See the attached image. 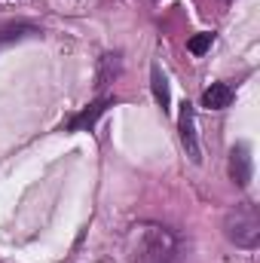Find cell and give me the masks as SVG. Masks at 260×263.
Masks as SVG:
<instances>
[{
    "label": "cell",
    "instance_id": "6da1fadb",
    "mask_svg": "<svg viewBox=\"0 0 260 263\" xmlns=\"http://www.w3.org/2000/svg\"><path fill=\"white\" fill-rule=\"evenodd\" d=\"M227 236L236 242V245H245V248H254L260 239V217L254 205H242L236 208V214H230L227 220Z\"/></svg>",
    "mask_w": 260,
    "mask_h": 263
},
{
    "label": "cell",
    "instance_id": "7a4b0ae2",
    "mask_svg": "<svg viewBox=\"0 0 260 263\" xmlns=\"http://www.w3.org/2000/svg\"><path fill=\"white\" fill-rule=\"evenodd\" d=\"M178 129H181V141L190 153L193 162H202V150H199V141H196V123H193V104H181V114H178Z\"/></svg>",
    "mask_w": 260,
    "mask_h": 263
},
{
    "label": "cell",
    "instance_id": "3957f363",
    "mask_svg": "<svg viewBox=\"0 0 260 263\" xmlns=\"http://www.w3.org/2000/svg\"><path fill=\"white\" fill-rule=\"evenodd\" d=\"M230 172H233V181L239 187H248V181H251V150H248V144H236L233 147Z\"/></svg>",
    "mask_w": 260,
    "mask_h": 263
},
{
    "label": "cell",
    "instance_id": "277c9868",
    "mask_svg": "<svg viewBox=\"0 0 260 263\" xmlns=\"http://www.w3.org/2000/svg\"><path fill=\"white\" fill-rule=\"evenodd\" d=\"M230 101H233V89L227 83H211L202 92V104L208 110H224V107H230Z\"/></svg>",
    "mask_w": 260,
    "mask_h": 263
},
{
    "label": "cell",
    "instance_id": "5b68a950",
    "mask_svg": "<svg viewBox=\"0 0 260 263\" xmlns=\"http://www.w3.org/2000/svg\"><path fill=\"white\" fill-rule=\"evenodd\" d=\"M150 83H153V98H156V104H159L162 110H169V104H172L169 80H165V73H162V67H159V65L150 67Z\"/></svg>",
    "mask_w": 260,
    "mask_h": 263
},
{
    "label": "cell",
    "instance_id": "8992f818",
    "mask_svg": "<svg viewBox=\"0 0 260 263\" xmlns=\"http://www.w3.org/2000/svg\"><path fill=\"white\" fill-rule=\"evenodd\" d=\"M107 110V101H95V104H89L80 117H73L70 123H67V129L70 132H83V129H89V126H95V120L101 117Z\"/></svg>",
    "mask_w": 260,
    "mask_h": 263
},
{
    "label": "cell",
    "instance_id": "52a82bcc",
    "mask_svg": "<svg viewBox=\"0 0 260 263\" xmlns=\"http://www.w3.org/2000/svg\"><path fill=\"white\" fill-rule=\"evenodd\" d=\"M211 34H196V37H190V43H187V49L193 52V55H205L208 49H211Z\"/></svg>",
    "mask_w": 260,
    "mask_h": 263
},
{
    "label": "cell",
    "instance_id": "ba28073f",
    "mask_svg": "<svg viewBox=\"0 0 260 263\" xmlns=\"http://www.w3.org/2000/svg\"><path fill=\"white\" fill-rule=\"evenodd\" d=\"M25 34H34V28H31V25H18V28H3V31H0V46H6V43L18 40V37H25Z\"/></svg>",
    "mask_w": 260,
    "mask_h": 263
}]
</instances>
